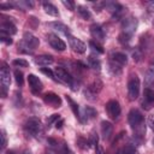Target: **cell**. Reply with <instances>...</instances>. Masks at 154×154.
I'll use <instances>...</instances> for the list:
<instances>
[{
  "label": "cell",
  "instance_id": "1",
  "mask_svg": "<svg viewBox=\"0 0 154 154\" xmlns=\"http://www.w3.org/2000/svg\"><path fill=\"white\" fill-rule=\"evenodd\" d=\"M128 122H129L130 126L137 132V136H142L146 132V128L142 126L143 125V116H142V113L138 109L132 108L129 112V114H128Z\"/></svg>",
  "mask_w": 154,
  "mask_h": 154
},
{
  "label": "cell",
  "instance_id": "2",
  "mask_svg": "<svg viewBox=\"0 0 154 154\" xmlns=\"http://www.w3.org/2000/svg\"><path fill=\"white\" fill-rule=\"evenodd\" d=\"M24 129H25V131H26L30 136L36 137V136H38V135L42 132V124H41V122H40L37 118L32 117V118H29V119L25 122Z\"/></svg>",
  "mask_w": 154,
  "mask_h": 154
},
{
  "label": "cell",
  "instance_id": "3",
  "mask_svg": "<svg viewBox=\"0 0 154 154\" xmlns=\"http://www.w3.org/2000/svg\"><path fill=\"white\" fill-rule=\"evenodd\" d=\"M0 82H1V94L2 97H6V90L11 84V76H10V70L6 64H2L0 69Z\"/></svg>",
  "mask_w": 154,
  "mask_h": 154
},
{
  "label": "cell",
  "instance_id": "4",
  "mask_svg": "<svg viewBox=\"0 0 154 154\" xmlns=\"http://www.w3.org/2000/svg\"><path fill=\"white\" fill-rule=\"evenodd\" d=\"M128 95L130 100H136L140 95V79L136 75H132L128 82Z\"/></svg>",
  "mask_w": 154,
  "mask_h": 154
},
{
  "label": "cell",
  "instance_id": "5",
  "mask_svg": "<svg viewBox=\"0 0 154 154\" xmlns=\"http://www.w3.org/2000/svg\"><path fill=\"white\" fill-rule=\"evenodd\" d=\"M141 106L146 111H149L154 106V90L152 88H144L141 100Z\"/></svg>",
  "mask_w": 154,
  "mask_h": 154
},
{
  "label": "cell",
  "instance_id": "6",
  "mask_svg": "<svg viewBox=\"0 0 154 154\" xmlns=\"http://www.w3.org/2000/svg\"><path fill=\"white\" fill-rule=\"evenodd\" d=\"M54 73H55V77H57L58 81H61V82L69 84V85L72 88V90H75V88H73V84H75V82H73V77H72L65 69L58 66V67H55Z\"/></svg>",
  "mask_w": 154,
  "mask_h": 154
},
{
  "label": "cell",
  "instance_id": "7",
  "mask_svg": "<svg viewBox=\"0 0 154 154\" xmlns=\"http://www.w3.org/2000/svg\"><path fill=\"white\" fill-rule=\"evenodd\" d=\"M47 41L51 45V47L54 48L55 51H60L61 52V51H65V48H66L65 42L55 34H48L47 35Z\"/></svg>",
  "mask_w": 154,
  "mask_h": 154
},
{
  "label": "cell",
  "instance_id": "8",
  "mask_svg": "<svg viewBox=\"0 0 154 154\" xmlns=\"http://www.w3.org/2000/svg\"><path fill=\"white\" fill-rule=\"evenodd\" d=\"M67 40H69L70 47L73 49V52L79 53V54H82V53H84V52H85L87 46H85V43H84L83 41H81L79 38L73 37V36L70 34V35H67Z\"/></svg>",
  "mask_w": 154,
  "mask_h": 154
},
{
  "label": "cell",
  "instance_id": "9",
  "mask_svg": "<svg viewBox=\"0 0 154 154\" xmlns=\"http://www.w3.org/2000/svg\"><path fill=\"white\" fill-rule=\"evenodd\" d=\"M106 111H107L109 118L117 119V118L120 116V111H122V109H120V105H119L118 101L111 100V101H108V102L106 103Z\"/></svg>",
  "mask_w": 154,
  "mask_h": 154
},
{
  "label": "cell",
  "instance_id": "10",
  "mask_svg": "<svg viewBox=\"0 0 154 154\" xmlns=\"http://www.w3.org/2000/svg\"><path fill=\"white\" fill-rule=\"evenodd\" d=\"M122 26H123V32L132 36V34L136 31V28H137V20L134 17H129L123 20Z\"/></svg>",
  "mask_w": 154,
  "mask_h": 154
},
{
  "label": "cell",
  "instance_id": "11",
  "mask_svg": "<svg viewBox=\"0 0 154 154\" xmlns=\"http://www.w3.org/2000/svg\"><path fill=\"white\" fill-rule=\"evenodd\" d=\"M23 45H24L28 49L30 48V51H34L36 47H38L40 41H38V38H37L36 36H34L31 32H24V35H23Z\"/></svg>",
  "mask_w": 154,
  "mask_h": 154
},
{
  "label": "cell",
  "instance_id": "12",
  "mask_svg": "<svg viewBox=\"0 0 154 154\" xmlns=\"http://www.w3.org/2000/svg\"><path fill=\"white\" fill-rule=\"evenodd\" d=\"M28 83H29V87H30L31 91L35 93V94L40 93V91L43 89V84H42L41 79H40L37 76L32 75V73H30V75L28 76Z\"/></svg>",
  "mask_w": 154,
  "mask_h": 154
},
{
  "label": "cell",
  "instance_id": "13",
  "mask_svg": "<svg viewBox=\"0 0 154 154\" xmlns=\"http://www.w3.org/2000/svg\"><path fill=\"white\" fill-rule=\"evenodd\" d=\"M43 101L46 103L51 105L52 107H55V108L61 106V99L57 94H54V93H47V94H45L43 95Z\"/></svg>",
  "mask_w": 154,
  "mask_h": 154
},
{
  "label": "cell",
  "instance_id": "14",
  "mask_svg": "<svg viewBox=\"0 0 154 154\" xmlns=\"http://www.w3.org/2000/svg\"><path fill=\"white\" fill-rule=\"evenodd\" d=\"M100 130H101V135L103 140H109L113 134V125L107 120H102L100 125Z\"/></svg>",
  "mask_w": 154,
  "mask_h": 154
},
{
  "label": "cell",
  "instance_id": "15",
  "mask_svg": "<svg viewBox=\"0 0 154 154\" xmlns=\"http://www.w3.org/2000/svg\"><path fill=\"white\" fill-rule=\"evenodd\" d=\"M90 34L91 36L96 40V42H102L105 40V32H103V29L99 25V24H93L90 25Z\"/></svg>",
  "mask_w": 154,
  "mask_h": 154
},
{
  "label": "cell",
  "instance_id": "16",
  "mask_svg": "<svg viewBox=\"0 0 154 154\" xmlns=\"http://www.w3.org/2000/svg\"><path fill=\"white\" fill-rule=\"evenodd\" d=\"M0 31H1V34H5V35L11 36V35H14L17 32V28L11 22H2L0 24Z\"/></svg>",
  "mask_w": 154,
  "mask_h": 154
},
{
  "label": "cell",
  "instance_id": "17",
  "mask_svg": "<svg viewBox=\"0 0 154 154\" xmlns=\"http://www.w3.org/2000/svg\"><path fill=\"white\" fill-rule=\"evenodd\" d=\"M111 61L114 63V64H117L118 66L122 67V66L126 65V63H128V58H126V55H125L124 53L114 52V53L111 54Z\"/></svg>",
  "mask_w": 154,
  "mask_h": 154
},
{
  "label": "cell",
  "instance_id": "18",
  "mask_svg": "<svg viewBox=\"0 0 154 154\" xmlns=\"http://www.w3.org/2000/svg\"><path fill=\"white\" fill-rule=\"evenodd\" d=\"M144 84L147 88H150L154 85V64L150 65L146 72V76H144Z\"/></svg>",
  "mask_w": 154,
  "mask_h": 154
},
{
  "label": "cell",
  "instance_id": "19",
  "mask_svg": "<svg viewBox=\"0 0 154 154\" xmlns=\"http://www.w3.org/2000/svg\"><path fill=\"white\" fill-rule=\"evenodd\" d=\"M48 25H49V26H52L54 30H58V31H60V32L65 34L66 36H67V35H70V28H69V26H66L65 24L60 23V22H52V23H49Z\"/></svg>",
  "mask_w": 154,
  "mask_h": 154
},
{
  "label": "cell",
  "instance_id": "20",
  "mask_svg": "<svg viewBox=\"0 0 154 154\" xmlns=\"http://www.w3.org/2000/svg\"><path fill=\"white\" fill-rule=\"evenodd\" d=\"M53 61H54V60H53V57H52V55H46V54H43V55H38V57L35 58V63L38 64V65H42V66L51 65Z\"/></svg>",
  "mask_w": 154,
  "mask_h": 154
},
{
  "label": "cell",
  "instance_id": "21",
  "mask_svg": "<svg viewBox=\"0 0 154 154\" xmlns=\"http://www.w3.org/2000/svg\"><path fill=\"white\" fill-rule=\"evenodd\" d=\"M77 12H78V14H79L84 20H90V19H91V12L89 11L88 7H85V6H83V5H79V6H77Z\"/></svg>",
  "mask_w": 154,
  "mask_h": 154
},
{
  "label": "cell",
  "instance_id": "22",
  "mask_svg": "<svg viewBox=\"0 0 154 154\" xmlns=\"http://www.w3.org/2000/svg\"><path fill=\"white\" fill-rule=\"evenodd\" d=\"M43 10H45V12H46L47 14H49V16H53V17L59 16L58 8H57L53 4H51V2H45V4H43Z\"/></svg>",
  "mask_w": 154,
  "mask_h": 154
},
{
  "label": "cell",
  "instance_id": "23",
  "mask_svg": "<svg viewBox=\"0 0 154 154\" xmlns=\"http://www.w3.org/2000/svg\"><path fill=\"white\" fill-rule=\"evenodd\" d=\"M65 99H66V101L70 103V107H71V109H72V112H73V114L77 117V118H79L81 119V114H79V108H78V105L69 96V95H65Z\"/></svg>",
  "mask_w": 154,
  "mask_h": 154
},
{
  "label": "cell",
  "instance_id": "24",
  "mask_svg": "<svg viewBox=\"0 0 154 154\" xmlns=\"http://www.w3.org/2000/svg\"><path fill=\"white\" fill-rule=\"evenodd\" d=\"M101 88H102V83H101V81H100V79H95L94 83H93L88 89H90L94 94H97V93L101 90Z\"/></svg>",
  "mask_w": 154,
  "mask_h": 154
},
{
  "label": "cell",
  "instance_id": "25",
  "mask_svg": "<svg viewBox=\"0 0 154 154\" xmlns=\"http://www.w3.org/2000/svg\"><path fill=\"white\" fill-rule=\"evenodd\" d=\"M84 113H85V118L87 119H91V118H95L97 116V112L93 107H90V106H87L84 108Z\"/></svg>",
  "mask_w": 154,
  "mask_h": 154
},
{
  "label": "cell",
  "instance_id": "26",
  "mask_svg": "<svg viewBox=\"0 0 154 154\" xmlns=\"http://www.w3.org/2000/svg\"><path fill=\"white\" fill-rule=\"evenodd\" d=\"M88 63H89V65H90V67H93V69H100V66H101V63H100V60L97 59V58H94V57H89L88 58Z\"/></svg>",
  "mask_w": 154,
  "mask_h": 154
},
{
  "label": "cell",
  "instance_id": "27",
  "mask_svg": "<svg viewBox=\"0 0 154 154\" xmlns=\"http://www.w3.org/2000/svg\"><path fill=\"white\" fill-rule=\"evenodd\" d=\"M13 75H14V78H16V82H17V84H18L19 87H22V85H23V83H24L23 72H22V71H19V70H14Z\"/></svg>",
  "mask_w": 154,
  "mask_h": 154
},
{
  "label": "cell",
  "instance_id": "28",
  "mask_svg": "<svg viewBox=\"0 0 154 154\" xmlns=\"http://www.w3.org/2000/svg\"><path fill=\"white\" fill-rule=\"evenodd\" d=\"M89 46H90V48L94 51V52H96V53H100V54H102L103 53V48L97 43V42H94V41H89Z\"/></svg>",
  "mask_w": 154,
  "mask_h": 154
},
{
  "label": "cell",
  "instance_id": "29",
  "mask_svg": "<svg viewBox=\"0 0 154 154\" xmlns=\"http://www.w3.org/2000/svg\"><path fill=\"white\" fill-rule=\"evenodd\" d=\"M109 70H111V72H112L113 75H119V73L122 72V67L118 66L117 64L112 63V61H109Z\"/></svg>",
  "mask_w": 154,
  "mask_h": 154
},
{
  "label": "cell",
  "instance_id": "30",
  "mask_svg": "<svg viewBox=\"0 0 154 154\" xmlns=\"http://www.w3.org/2000/svg\"><path fill=\"white\" fill-rule=\"evenodd\" d=\"M97 141H99V136H97V134L96 132H91L90 134V136H89V141H88V143L90 144V146H97Z\"/></svg>",
  "mask_w": 154,
  "mask_h": 154
},
{
  "label": "cell",
  "instance_id": "31",
  "mask_svg": "<svg viewBox=\"0 0 154 154\" xmlns=\"http://www.w3.org/2000/svg\"><path fill=\"white\" fill-rule=\"evenodd\" d=\"M122 154H138V153H137V150L135 149V147H132V146H126V147L123 148Z\"/></svg>",
  "mask_w": 154,
  "mask_h": 154
},
{
  "label": "cell",
  "instance_id": "32",
  "mask_svg": "<svg viewBox=\"0 0 154 154\" xmlns=\"http://www.w3.org/2000/svg\"><path fill=\"white\" fill-rule=\"evenodd\" d=\"M130 38H131V36H130V35H128V34H125V32H122V34L119 35V42H120V43H123V45L129 43Z\"/></svg>",
  "mask_w": 154,
  "mask_h": 154
},
{
  "label": "cell",
  "instance_id": "33",
  "mask_svg": "<svg viewBox=\"0 0 154 154\" xmlns=\"http://www.w3.org/2000/svg\"><path fill=\"white\" fill-rule=\"evenodd\" d=\"M12 64H13L14 66H23V67H26V66L29 65V63H28L26 60H24V59H14V60L12 61Z\"/></svg>",
  "mask_w": 154,
  "mask_h": 154
},
{
  "label": "cell",
  "instance_id": "34",
  "mask_svg": "<svg viewBox=\"0 0 154 154\" xmlns=\"http://www.w3.org/2000/svg\"><path fill=\"white\" fill-rule=\"evenodd\" d=\"M41 72H42V73H45L46 76H48V77H51L52 79H54V81H58V79H57V77L54 76V73H53V71H52V70H49L48 67H42V69H41Z\"/></svg>",
  "mask_w": 154,
  "mask_h": 154
},
{
  "label": "cell",
  "instance_id": "35",
  "mask_svg": "<svg viewBox=\"0 0 154 154\" xmlns=\"http://www.w3.org/2000/svg\"><path fill=\"white\" fill-rule=\"evenodd\" d=\"M0 40L4 42V43H6V45H12V38H11V36H8V35H5V34H0Z\"/></svg>",
  "mask_w": 154,
  "mask_h": 154
},
{
  "label": "cell",
  "instance_id": "36",
  "mask_svg": "<svg viewBox=\"0 0 154 154\" xmlns=\"http://www.w3.org/2000/svg\"><path fill=\"white\" fill-rule=\"evenodd\" d=\"M7 144V135L5 130H1V149H5Z\"/></svg>",
  "mask_w": 154,
  "mask_h": 154
},
{
  "label": "cell",
  "instance_id": "37",
  "mask_svg": "<svg viewBox=\"0 0 154 154\" xmlns=\"http://www.w3.org/2000/svg\"><path fill=\"white\" fill-rule=\"evenodd\" d=\"M59 153H60V154H73V153L69 149V147H67L66 144H64V143L60 146V148H59Z\"/></svg>",
  "mask_w": 154,
  "mask_h": 154
},
{
  "label": "cell",
  "instance_id": "38",
  "mask_svg": "<svg viewBox=\"0 0 154 154\" xmlns=\"http://www.w3.org/2000/svg\"><path fill=\"white\" fill-rule=\"evenodd\" d=\"M61 2H63V5H64L65 7H67L70 11H73V10H75V2H73V1H70V0L66 1V0H63Z\"/></svg>",
  "mask_w": 154,
  "mask_h": 154
},
{
  "label": "cell",
  "instance_id": "39",
  "mask_svg": "<svg viewBox=\"0 0 154 154\" xmlns=\"http://www.w3.org/2000/svg\"><path fill=\"white\" fill-rule=\"evenodd\" d=\"M132 57H134V60L140 61V60H141V58H142V52H141V49H140V48H137V49L132 53Z\"/></svg>",
  "mask_w": 154,
  "mask_h": 154
},
{
  "label": "cell",
  "instance_id": "40",
  "mask_svg": "<svg viewBox=\"0 0 154 154\" xmlns=\"http://www.w3.org/2000/svg\"><path fill=\"white\" fill-rule=\"evenodd\" d=\"M60 118V116L59 114H57V113H54V114H52L48 119H47V125H51V124H53L55 120H58Z\"/></svg>",
  "mask_w": 154,
  "mask_h": 154
},
{
  "label": "cell",
  "instance_id": "41",
  "mask_svg": "<svg viewBox=\"0 0 154 154\" xmlns=\"http://www.w3.org/2000/svg\"><path fill=\"white\" fill-rule=\"evenodd\" d=\"M147 123H148V125H149V128L154 131V114H152V116H149L148 117V120H147Z\"/></svg>",
  "mask_w": 154,
  "mask_h": 154
},
{
  "label": "cell",
  "instance_id": "42",
  "mask_svg": "<svg viewBox=\"0 0 154 154\" xmlns=\"http://www.w3.org/2000/svg\"><path fill=\"white\" fill-rule=\"evenodd\" d=\"M95 154H105V150H103L102 146H100V144H97V146H96V149H95Z\"/></svg>",
  "mask_w": 154,
  "mask_h": 154
},
{
  "label": "cell",
  "instance_id": "43",
  "mask_svg": "<svg viewBox=\"0 0 154 154\" xmlns=\"http://www.w3.org/2000/svg\"><path fill=\"white\" fill-rule=\"evenodd\" d=\"M147 8H148L149 12H154V0L153 1H149L147 4Z\"/></svg>",
  "mask_w": 154,
  "mask_h": 154
},
{
  "label": "cell",
  "instance_id": "44",
  "mask_svg": "<svg viewBox=\"0 0 154 154\" xmlns=\"http://www.w3.org/2000/svg\"><path fill=\"white\" fill-rule=\"evenodd\" d=\"M63 122H64V120H63V119H60V120H59V123H58V122L55 123V126H57V129H60V128H61V125H63Z\"/></svg>",
  "mask_w": 154,
  "mask_h": 154
},
{
  "label": "cell",
  "instance_id": "45",
  "mask_svg": "<svg viewBox=\"0 0 154 154\" xmlns=\"http://www.w3.org/2000/svg\"><path fill=\"white\" fill-rule=\"evenodd\" d=\"M6 154H14V152H13V150H7Z\"/></svg>",
  "mask_w": 154,
  "mask_h": 154
},
{
  "label": "cell",
  "instance_id": "46",
  "mask_svg": "<svg viewBox=\"0 0 154 154\" xmlns=\"http://www.w3.org/2000/svg\"><path fill=\"white\" fill-rule=\"evenodd\" d=\"M23 154H31V153H30V152H28V150H25V152H24Z\"/></svg>",
  "mask_w": 154,
  "mask_h": 154
},
{
  "label": "cell",
  "instance_id": "47",
  "mask_svg": "<svg viewBox=\"0 0 154 154\" xmlns=\"http://www.w3.org/2000/svg\"><path fill=\"white\" fill-rule=\"evenodd\" d=\"M117 154H122V152H117Z\"/></svg>",
  "mask_w": 154,
  "mask_h": 154
}]
</instances>
